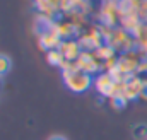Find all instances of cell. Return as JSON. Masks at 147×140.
Returning <instances> with one entry per match:
<instances>
[{
	"instance_id": "obj_1",
	"label": "cell",
	"mask_w": 147,
	"mask_h": 140,
	"mask_svg": "<svg viewBox=\"0 0 147 140\" xmlns=\"http://www.w3.org/2000/svg\"><path fill=\"white\" fill-rule=\"evenodd\" d=\"M62 80H63V85L74 94H84L94 85V75L80 69L62 72Z\"/></svg>"
},
{
	"instance_id": "obj_9",
	"label": "cell",
	"mask_w": 147,
	"mask_h": 140,
	"mask_svg": "<svg viewBox=\"0 0 147 140\" xmlns=\"http://www.w3.org/2000/svg\"><path fill=\"white\" fill-rule=\"evenodd\" d=\"M46 62H48L50 65H53V67H62V63L65 62V58H63L62 51L57 48V50H50V51H46Z\"/></svg>"
},
{
	"instance_id": "obj_12",
	"label": "cell",
	"mask_w": 147,
	"mask_h": 140,
	"mask_svg": "<svg viewBox=\"0 0 147 140\" xmlns=\"http://www.w3.org/2000/svg\"><path fill=\"white\" fill-rule=\"evenodd\" d=\"M127 98L125 96H116V98H111L110 99V104L113 109H123L125 106H127Z\"/></svg>"
},
{
	"instance_id": "obj_6",
	"label": "cell",
	"mask_w": 147,
	"mask_h": 140,
	"mask_svg": "<svg viewBox=\"0 0 147 140\" xmlns=\"http://www.w3.org/2000/svg\"><path fill=\"white\" fill-rule=\"evenodd\" d=\"M142 87H144V80L140 79V77H137V75H134V77H130L127 82H125V98H127V101H135V99H139L140 98V94H142Z\"/></svg>"
},
{
	"instance_id": "obj_7",
	"label": "cell",
	"mask_w": 147,
	"mask_h": 140,
	"mask_svg": "<svg viewBox=\"0 0 147 140\" xmlns=\"http://www.w3.org/2000/svg\"><path fill=\"white\" fill-rule=\"evenodd\" d=\"M55 31L62 39H75V36H79L80 33V28L72 21H62L55 24Z\"/></svg>"
},
{
	"instance_id": "obj_13",
	"label": "cell",
	"mask_w": 147,
	"mask_h": 140,
	"mask_svg": "<svg viewBox=\"0 0 147 140\" xmlns=\"http://www.w3.org/2000/svg\"><path fill=\"white\" fill-rule=\"evenodd\" d=\"M45 2L53 9V12H55V14H60V5H62V2H63V0H45Z\"/></svg>"
},
{
	"instance_id": "obj_4",
	"label": "cell",
	"mask_w": 147,
	"mask_h": 140,
	"mask_svg": "<svg viewBox=\"0 0 147 140\" xmlns=\"http://www.w3.org/2000/svg\"><path fill=\"white\" fill-rule=\"evenodd\" d=\"M62 38L58 36V33L55 31V26L53 29H48V31H43L38 34V44L41 50L45 51H50V50H57L60 44H62Z\"/></svg>"
},
{
	"instance_id": "obj_14",
	"label": "cell",
	"mask_w": 147,
	"mask_h": 140,
	"mask_svg": "<svg viewBox=\"0 0 147 140\" xmlns=\"http://www.w3.org/2000/svg\"><path fill=\"white\" fill-rule=\"evenodd\" d=\"M48 140H67L65 137H62V135H53V137H50Z\"/></svg>"
},
{
	"instance_id": "obj_10",
	"label": "cell",
	"mask_w": 147,
	"mask_h": 140,
	"mask_svg": "<svg viewBox=\"0 0 147 140\" xmlns=\"http://www.w3.org/2000/svg\"><path fill=\"white\" fill-rule=\"evenodd\" d=\"M132 137L134 140H147V125L146 123H137L132 128Z\"/></svg>"
},
{
	"instance_id": "obj_8",
	"label": "cell",
	"mask_w": 147,
	"mask_h": 140,
	"mask_svg": "<svg viewBox=\"0 0 147 140\" xmlns=\"http://www.w3.org/2000/svg\"><path fill=\"white\" fill-rule=\"evenodd\" d=\"M94 53H96V57H98L101 62H106V60H111V58L116 57V50H115L113 46H110L108 43H103Z\"/></svg>"
},
{
	"instance_id": "obj_5",
	"label": "cell",
	"mask_w": 147,
	"mask_h": 140,
	"mask_svg": "<svg viewBox=\"0 0 147 140\" xmlns=\"http://www.w3.org/2000/svg\"><path fill=\"white\" fill-rule=\"evenodd\" d=\"M58 50L62 51L63 58L69 60V62H77L79 57L82 55V46L79 43V39H63L62 44L58 46Z\"/></svg>"
},
{
	"instance_id": "obj_2",
	"label": "cell",
	"mask_w": 147,
	"mask_h": 140,
	"mask_svg": "<svg viewBox=\"0 0 147 140\" xmlns=\"http://www.w3.org/2000/svg\"><path fill=\"white\" fill-rule=\"evenodd\" d=\"M140 57L135 50L132 51H125L118 57V62H116V67L120 69L121 73H125L127 77L130 75H137V70H139V65H140Z\"/></svg>"
},
{
	"instance_id": "obj_3",
	"label": "cell",
	"mask_w": 147,
	"mask_h": 140,
	"mask_svg": "<svg viewBox=\"0 0 147 140\" xmlns=\"http://www.w3.org/2000/svg\"><path fill=\"white\" fill-rule=\"evenodd\" d=\"M75 63H77V67L80 70H84V72H87L91 75H98L101 72V69H103V63L96 57L94 51H82V55L79 57V60Z\"/></svg>"
},
{
	"instance_id": "obj_11",
	"label": "cell",
	"mask_w": 147,
	"mask_h": 140,
	"mask_svg": "<svg viewBox=\"0 0 147 140\" xmlns=\"http://www.w3.org/2000/svg\"><path fill=\"white\" fill-rule=\"evenodd\" d=\"M10 69H12V60H10V57L0 53V77H3L5 73H9Z\"/></svg>"
}]
</instances>
